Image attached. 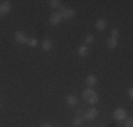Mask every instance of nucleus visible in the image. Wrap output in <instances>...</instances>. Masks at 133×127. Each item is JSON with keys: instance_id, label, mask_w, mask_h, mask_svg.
<instances>
[{"instance_id": "obj_10", "label": "nucleus", "mask_w": 133, "mask_h": 127, "mask_svg": "<svg viewBox=\"0 0 133 127\" xmlns=\"http://www.w3.org/2000/svg\"><path fill=\"white\" fill-rule=\"evenodd\" d=\"M65 102H66L68 106H77V104H78V97L74 96V95H69V96L65 99Z\"/></svg>"}, {"instance_id": "obj_11", "label": "nucleus", "mask_w": 133, "mask_h": 127, "mask_svg": "<svg viewBox=\"0 0 133 127\" xmlns=\"http://www.w3.org/2000/svg\"><path fill=\"white\" fill-rule=\"evenodd\" d=\"M85 83H87L89 88H92L94 85L96 83V76H95V75H88L87 79H85Z\"/></svg>"}, {"instance_id": "obj_18", "label": "nucleus", "mask_w": 133, "mask_h": 127, "mask_svg": "<svg viewBox=\"0 0 133 127\" xmlns=\"http://www.w3.org/2000/svg\"><path fill=\"white\" fill-rule=\"evenodd\" d=\"M94 40H95V37L91 34V36H87V38H85V43H87V44H91V43H94Z\"/></svg>"}, {"instance_id": "obj_8", "label": "nucleus", "mask_w": 133, "mask_h": 127, "mask_svg": "<svg viewBox=\"0 0 133 127\" xmlns=\"http://www.w3.org/2000/svg\"><path fill=\"white\" fill-rule=\"evenodd\" d=\"M106 45L109 50H115L118 47V38H113V37H109L106 41Z\"/></svg>"}, {"instance_id": "obj_4", "label": "nucleus", "mask_w": 133, "mask_h": 127, "mask_svg": "<svg viewBox=\"0 0 133 127\" xmlns=\"http://www.w3.org/2000/svg\"><path fill=\"white\" fill-rule=\"evenodd\" d=\"M61 20H62V17H61V14H59L58 11H57V13H52V14L50 16V24L54 25V27L61 23Z\"/></svg>"}, {"instance_id": "obj_19", "label": "nucleus", "mask_w": 133, "mask_h": 127, "mask_svg": "<svg viewBox=\"0 0 133 127\" xmlns=\"http://www.w3.org/2000/svg\"><path fill=\"white\" fill-rule=\"evenodd\" d=\"M125 127H133V120H132V117H129V119H126Z\"/></svg>"}, {"instance_id": "obj_9", "label": "nucleus", "mask_w": 133, "mask_h": 127, "mask_svg": "<svg viewBox=\"0 0 133 127\" xmlns=\"http://www.w3.org/2000/svg\"><path fill=\"white\" fill-rule=\"evenodd\" d=\"M95 28H96V30H105L106 28V20L105 18H98L96 23H95Z\"/></svg>"}, {"instance_id": "obj_1", "label": "nucleus", "mask_w": 133, "mask_h": 127, "mask_svg": "<svg viewBox=\"0 0 133 127\" xmlns=\"http://www.w3.org/2000/svg\"><path fill=\"white\" fill-rule=\"evenodd\" d=\"M82 97H84V100L87 102V103H89V104H95L98 102V93L94 90L92 88H88V89H85L84 92H82Z\"/></svg>"}, {"instance_id": "obj_6", "label": "nucleus", "mask_w": 133, "mask_h": 127, "mask_svg": "<svg viewBox=\"0 0 133 127\" xmlns=\"http://www.w3.org/2000/svg\"><path fill=\"white\" fill-rule=\"evenodd\" d=\"M14 40H16L17 44H26L27 37H26V34H24L23 31H16L14 33Z\"/></svg>"}, {"instance_id": "obj_5", "label": "nucleus", "mask_w": 133, "mask_h": 127, "mask_svg": "<svg viewBox=\"0 0 133 127\" xmlns=\"http://www.w3.org/2000/svg\"><path fill=\"white\" fill-rule=\"evenodd\" d=\"M59 14H61L62 20H71V18H74V16H75V10L74 9H65V10L61 11Z\"/></svg>"}, {"instance_id": "obj_14", "label": "nucleus", "mask_w": 133, "mask_h": 127, "mask_svg": "<svg viewBox=\"0 0 133 127\" xmlns=\"http://www.w3.org/2000/svg\"><path fill=\"white\" fill-rule=\"evenodd\" d=\"M88 52H89V50H88L87 45H81L79 48H78V54H79V57H87Z\"/></svg>"}, {"instance_id": "obj_20", "label": "nucleus", "mask_w": 133, "mask_h": 127, "mask_svg": "<svg viewBox=\"0 0 133 127\" xmlns=\"http://www.w3.org/2000/svg\"><path fill=\"white\" fill-rule=\"evenodd\" d=\"M128 96L130 97V99L133 97V89H132V88H129V89H128Z\"/></svg>"}, {"instance_id": "obj_17", "label": "nucleus", "mask_w": 133, "mask_h": 127, "mask_svg": "<svg viewBox=\"0 0 133 127\" xmlns=\"http://www.w3.org/2000/svg\"><path fill=\"white\" fill-rule=\"evenodd\" d=\"M110 37H113V38L119 37V30L118 28H112V31H110Z\"/></svg>"}, {"instance_id": "obj_12", "label": "nucleus", "mask_w": 133, "mask_h": 127, "mask_svg": "<svg viewBox=\"0 0 133 127\" xmlns=\"http://www.w3.org/2000/svg\"><path fill=\"white\" fill-rule=\"evenodd\" d=\"M41 45H43V50H44V51H50V50L52 48V40L45 38V40L43 41V44H41Z\"/></svg>"}, {"instance_id": "obj_7", "label": "nucleus", "mask_w": 133, "mask_h": 127, "mask_svg": "<svg viewBox=\"0 0 133 127\" xmlns=\"http://www.w3.org/2000/svg\"><path fill=\"white\" fill-rule=\"evenodd\" d=\"M10 10H11V3L10 2L6 0V2H3L2 4H0V13H2V14H7Z\"/></svg>"}, {"instance_id": "obj_13", "label": "nucleus", "mask_w": 133, "mask_h": 127, "mask_svg": "<svg viewBox=\"0 0 133 127\" xmlns=\"http://www.w3.org/2000/svg\"><path fill=\"white\" fill-rule=\"evenodd\" d=\"M82 123H84V119H82L81 116H75L74 119H72V126L74 127H81Z\"/></svg>"}, {"instance_id": "obj_15", "label": "nucleus", "mask_w": 133, "mask_h": 127, "mask_svg": "<svg viewBox=\"0 0 133 127\" xmlns=\"http://www.w3.org/2000/svg\"><path fill=\"white\" fill-rule=\"evenodd\" d=\"M26 44L28 47H31V48H34V47H37V44H38V41L36 40V38H27Z\"/></svg>"}, {"instance_id": "obj_2", "label": "nucleus", "mask_w": 133, "mask_h": 127, "mask_svg": "<svg viewBox=\"0 0 133 127\" xmlns=\"http://www.w3.org/2000/svg\"><path fill=\"white\" fill-rule=\"evenodd\" d=\"M113 117H115L118 122H125V120H126V110L123 109V107H118V109H115V112H113Z\"/></svg>"}, {"instance_id": "obj_21", "label": "nucleus", "mask_w": 133, "mask_h": 127, "mask_svg": "<svg viewBox=\"0 0 133 127\" xmlns=\"http://www.w3.org/2000/svg\"><path fill=\"white\" fill-rule=\"evenodd\" d=\"M41 127H51V126H50V124H43Z\"/></svg>"}, {"instance_id": "obj_22", "label": "nucleus", "mask_w": 133, "mask_h": 127, "mask_svg": "<svg viewBox=\"0 0 133 127\" xmlns=\"http://www.w3.org/2000/svg\"><path fill=\"white\" fill-rule=\"evenodd\" d=\"M0 14H2V13H0Z\"/></svg>"}, {"instance_id": "obj_3", "label": "nucleus", "mask_w": 133, "mask_h": 127, "mask_svg": "<svg viewBox=\"0 0 133 127\" xmlns=\"http://www.w3.org/2000/svg\"><path fill=\"white\" fill-rule=\"evenodd\" d=\"M96 116H98V110L95 109V107H91V109H88L87 112H85V114H84V117L82 119H85V120H95L96 119Z\"/></svg>"}, {"instance_id": "obj_16", "label": "nucleus", "mask_w": 133, "mask_h": 127, "mask_svg": "<svg viewBox=\"0 0 133 127\" xmlns=\"http://www.w3.org/2000/svg\"><path fill=\"white\" fill-rule=\"evenodd\" d=\"M50 7L52 9H59V6L62 4V2H59V0H50Z\"/></svg>"}]
</instances>
